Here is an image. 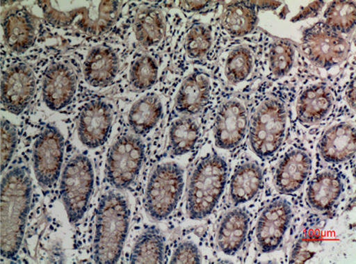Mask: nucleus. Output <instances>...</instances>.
Wrapping results in <instances>:
<instances>
[{
    "label": "nucleus",
    "instance_id": "f257e3e1",
    "mask_svg": "<svg viewBox=\"0 0 356 264\" xmlns=\"http://www.w3.org/2000/svg\"><path fill=\"white\" fill-rule=\"evenodd\" d=\"M49 26L95 38L112 28L120 15L118 1H39Z\"/></svg>",
    "mask_w": 356,
    "mask_h": 264
},
{
    "label": "nucleus",
    "instance_id": "f03ea898",
    "mask_svg": "<svg viewBox=\"0 0 356 264\" xmlns=\"http://www.w3.org/2000/svg\"><path fill=\"white\" fill-rule=\"evenodd\" d=\"M32 196V181L27 167L15 166L1 183V256L12 259L21 249Z\"/></svg>",
    "mask_w": 356,
    "mask_h": 264
},
{
    "label": "nucleus",
    "instance_id": "7ed1b4c3",
    "mask_svg": "<svg viewBox=\"0 0 356 264\" xmlns=\"http://www.w3.org/2000/svg\"><path fill=\"white\" fill-rule=\"evenodd\" d=\"M95 217V263H117L129 230L130 210L127 198L118 191H107L101 197Z\"/></svg>",
    "mask_w": 356,
    "mask_h": 264
},
{
    "label": "nucleus",
    "instance_id": "20e7f679",
    "mask_svg": "<svg viewBox=\"0 0 356 264\" xmlns=\"http://www.w3.org/2000/svg\"><path fill=\"white\" fill-rule=\"evenodd\" d=\"M227 166L217 155H209L197 163L187 190L186 209L193 220H202L212 213L225 188Z\"/></svg>",
    "mask_w": 356,
    "mask_h": 264
},
{
    "label": "nucleus",
    "instance_id": "39448f33",
    "mask_svg": "<svg viewBox=\"0 0 356 264\" xmlns=\"http://www.w3.org/2000/svg\"><path fill=\"white\" fill-rule=\"evenodd\" d=\"M286 110L275 97L266 98L257 108L250 124V143L254 153L262 158L275 154L285 138Z\"/></svg>",
    "mask_w": 356,
    "mask_h": 264
},
{
    "label": "nucleus",
    "instance_id": "423d86ee",
    "mask_svg": "<svg viewBox=\"0 0 356 264\" xmlns=\"http://www.w3.org/2000/svg\"><path fill=\"white\" fill-rule=\"evenodd\" d=\"M95 172L90 160L77 154L63 170L60 195L71 224H77L84 217L93 194Z\"/></svg>",
    "mask_w": 356,
    "mask_h": 264
},
{
    "label": "nucleus",
    "instance_id": "0eeeda50",
    "mask_svg": "<svg viewBox=\"0 0 356 264\" xmlns=\"http://www.w3.org/2000/svg\"><path fill=\"white\" fill-rule=\"evenodd\" d=\"M183 190L182 167L176 163H166L154 168L146 191V209L152 219H167L176 209Z\"/></svg>",
    "mask_w": 356,
    "mask_h": 264
},
{
    "label": "nucleus",
    "instance_id": "6e6552de",
    "mask_svg": "<svg viewBox=\"0 0 356 264\" xmlns=\"http://www.w3.org/2000/svg\"><path fill=\"white\" fill-rule=\"evenodd\" d=\"M144 145L134 135H122L111 145L106 163L108 183L118 190L127 189L136 179L143 167Z\"/></svg>",
    "mask_w": 356,
    "mask_h": 264
},
{
    "label": "nucleus",
    "instance_id": "1a4fd4ad",
    "mask_svg": "<svg viewBox=\"0 0 356 264\" xmlns=\"http://www.w3.org/2000/svg\"><path fill=\"white\" fill-rule=\"evenodd\" d=\"M65 141L54 125H47L39 135L33 148V167L36 180L42 189L57 183L64 160Z\"/></svg>",
    "mask_w": 356,
    "mask_h": 264
},
{
    "label": "nucleus",
    "instance_id": "9d476101",
    "mask_svg": "<svg viewBox=\"0 0 356 264\" xmlns=\"http://www.w3.org/2000/svg\"><path fill=\"white\" fill-rule=\"evenodd\" d=\"M301 48L303 54L312 64L322 68L341 64L347 57L348 51L346 40L323 22L305 32Z\"/></svg>",
    "mask_w": 356,
    "mask_h": 264
},
{
    "label": "nucleus",
    "instance_id": "9b49d317",
    "mask_svg": "<svg viewBox=\"0 0 356 264\" xmlns=\"http://www.w3.org/2000/svg\"><path fill=\"white\" fill-rule=\"evenodd\" d=\"M249 126V111L246 102L241 97L224 101L217 113L214 138L217 147L232 150L245 140Z\"/></svg>",
    "mask_w": 356,
    "mask_h": 264
},
{
    "label": "nucleus",
    "instance_id": "f8f14e48",
    "mask_svg": "<svg viewBox=\"0 0 356 264\" xmlns=\"http://www.w3.org/2000/svg\"><path fill=\"white\" fill-rule=\"evenodd\" d=\"M35 94V74L28 65L17 63L3 72L1 102L10 113L19 115L27 110Z\"/></svg>",
    "mask_w": 356,
    "mask_h": 264
},
{
    "label": "nucleus",
    "instance_id": "ddd939ff",
    "mask_svg": "<svg viewBox=\"0 0 356 264\" xmlns=\"http://www.w3.org/2000/svg\"><path fill=\"white\" fill-rule=\"evenodd\" d=\"M77 74L70 64L56 62L49 66L42 81V100L49 110H64L77 90Z\"/></svg>",
    "mask_w": 356,
    "mask_h": 264
},
{
    "label": "nucleus",
    "instance_id": "4468645a",
    "mask_svg": "<svg viewBox=\"0 0 356 264\" xmlns=\"http://www.w3.org/2000/svg\"><path fill=\"white\" fill-rule=\"evenodd\" d=\"M113 123V111L108 102L92 101L79 115L77 133L81 144L95 149L107 141Z\"/></svg>",
    "mask_w": 356,
    "mask_h": 264
},
{
    "label": "nucleus",
    "instance_id": "2eb2a0df",
    "mask_svg": "<svg viewBox=\"0 0 356 264\" xmlns=\"http://www.w3.org/2000/svg\"><path fill=\"white\" fill-rule=\"evenodd\" d=\"M292 215V208L284 199L273 201L264 209L256 229L257 244L261 252H272L281 245Z\"/></svg>",
    "mask_w": 356,
    "mask_h": 264
},
{
    "label": "nucleus",
    "instance_id": "dca6fc26",
    "mask_svg": "<svg viewBox=\"0 0 356 264\" xmlns=\"http://www.w3.org/2000/svg\"><path fill=\"white\" fill-rule=\"evenodd\" d=\"M5 44L12 51L24 53L34 44L36 38L35 19L27 10L10 9L2 19Z\"/></svg>",
    "mask_w": 356,
    "mask_h": 264
},
{
    "label": "nucleus",
    "instance_id": "f3484780",
    "mask_svg": "<svg viewBox=\"0 0 356 264\" xmlns=\"http://www.w3.org/2000/svg\"><path fill=\"white\" fill-rule=\"evenodd\" d=\"M120 71V58L113 49L97 46L88 52L83 65L85 81L94 88L113 83Z\"/></svg>",
    "mask_w": 356,
    "mask_h": 264
},
{
    "label": "nucleus",
    "instance_id": "a211bd4d",
    "mask_svg": "<svg viewBox=\"0 0 356 264\" xmlns=\"http://www.w3.org/2000/svg\"><path fill=\"white\" fill-rule=\"evenodd\" d=\"M250 217L243 209H233L220 220L216 243L220 253L227 257L236 256L242 249L248 234Z\"/></svg>",
    "mask_w": 356,
    "mask_h": 264
},
{
    "label": "nucleus",
    "instance_id": "6ab92c4d",
    "mask_svg": "<svg viewBox=\"0 0 356 264\" xmlns=\"http://www.w3.org/2000/svg\"><path fill=\"white\" fill-rule=\"evenodd\" d=\"M210 91L209 75L202 72H193L184 79L178 91L176 110L186 117L200 114L209 104Z\"/></svg>",
    "mask_w": 356,
    "mask_h": 264
},
{
    "label": "nucleus",
    "instance_id": "aec40b11",
    "mask_svg": "<svg viewBox=\"0 0 356 264\" xmlns=\"http://www.w3.org/2000/svg\"><path fill=\"white\" fill-rule=\"evenodd\" d=\"M311 167V157L306 151H289L279 163L275 172V183L277 190L284 194L298 191L307 179Z\"/></svg>",
    "mask_w": 356,
    "mask_h": 264
},
{
    "label": "nucleus",
    "instance_id": "412c9836",
    "mask_svg": "<svg viewBox=\"0 0 356 264\" xmlns=\"http://www.w3.org/2000/svg\"><path fill=\"white\" fill-rule=\"evenodd\" d=\"M319 154L326 163H343L355 153V128L350 123L335 125L326 131L318 145Z\"/></svg>",
    "mask_w": 356,
    "mask_h": 264
},
{
    "label": "nucleus",
    "instance_id": "4be33fe9",
    "mask_svg": "<svg viewBox=\"0 0 356 264\" xmlns=\"http://www.w3.org/2000/svg\"><path fill=\"white\" fill-rule=\"evenodd\" d=\"M255 53L247 45H237L223 53L219 74L227 85H237L249 81L255 72Z\"/></svg>",
    "mask_w": 356,
    "mask_h": 264
},
{
    "label": "nucleus",
    "instance_id": "5701e85b",
    "mask_svg": "<svg viewBox=\"0 0 356 264\" xmlns=\"http://www.w3.org/2000/svg\"><path fill=\"white\" fill-rule=\"evenodd\" d=\"M334 106V97L325 85H309L300 94L296 102V115L305 124H316L327 117Z\"/></svg>",
    "mask_w": 356,
    "mask_h": 264
},
{
    "label": "nucleus",
    "instance_id": "b1692460",
    "mask_svg": "<svg viewBox=\"0 0 356 264\" xmlns=\"http://www.w3.org/2000/svg\"><path fill=\"white\" fill-rule=\"evenodd\" d=\"M258 22L257 9L250 2H232L223 10L220 26L229 38H242L250 34Z\"/></svg>",
    "mask_w": 356,
    "mask_h": 264
},
{
    "label": "nucleus",
    "instance_id": "393cba45",
    "mask_svg": "<svg viewBox=\"0 0 356 264\" xmlns=\"http://www.w3.org/2000/svg\"><path fill=\"white\" fill-rule=\"evenodd\" d=\"M341 191L342 181L338 174L331 171L323 172L309 184L308 203L316 211H329L339 199Z\"/></svg>",
    "mask_w": 356,
    "mask_h": 264
},
{
    "label": "nucleus",
    "instance_id": "a878e982",
    "mask_svg": "<svg viewBox=\"0 0 356 264\" xmlns=\"http://www.w3.org/2000/svg\"><path fill=\"white\" fill-rule=\"evenodd\" d=\"M263 183V172L258 165L247 163L234 173L229 186V197L235 204L252 200L258 194Z\"/></svg>",
    "mask_w": 356,
    "mask_h": 264
},
{
    "label": "nucleus",
    "instance_id": "bb28decb",
    "mask_svg": "<svg viewBox=\"0 0 356 264\" xmlns=\"http://www.w3.org/2000/svg\"><path fill=\"white\" fill-rule=\"evenodd\" d=\"M163 115V104L156 94H151L140 99L131 106L128 113V124L136 135H146L157 124Z\"/></svg>",
    "mask_w": 356,
    "mask_h": 264
},
{
    "label": "nucleus",
    "instance_id": "cd10ccee",
    "mask_svg": "<svg viewBox=\"0 0 356 264\" xmlns=\"http://www.w3.org/2000/svg\"><path fill=\"white\" fill-rule=\"evenodd\" d=\"M134 28L138 42L143 48L157 47L165 34L163 13L154 8L140 9L135 18Z\"/></svg>",
    "mask_w": 356,
    "mask_h": 264
},
{
    "label": "nucleus",
    "instance_id": "c85d7f7f",
    "mask_svg": "<svg viewBox=\"0 0 356 264\" xmlns=\"http://www.w3.org/2000/svg\"><path fill=\"white\" fill-rule=\"evenodd\" d=\"M165 260V239L156 226L145 230L138 238L131 250L130 263H163Z\"/></svg>",
    "mask_w": 356,
    "mask_h": 264
},
{
    "label": "nucleus",
    "instance_id": "c756f323",
    "mask_svg": "<svg viewBox=\"0 0 356 264\" xmlns=\"http://www.w3.org/2000/svg\"><path fill=\"white\" fill-rule=\"evenodd\" d=\"M200 127L193 117L177 119L171 124L169 132V150L171 154L180 155L190 153L199 140Z\"/></svg>",
    "mask_w": 356,
    "mask_h": 264
},
{
    "label": "nucleus",
    "instance_id": "7c9ffc66",
    "mask_svg": "<svg viewBox=\"0 0 356 264\" xmlns=\"http://www.w3.org/2000/svg\"><path fill=\"white\" fill-rule=\"evenodd\" d=\"M296 48L289 40L273 39L266 51L269 77L278 79L289 74L294 65Z\"/></svg>",
    "mask_w": 356,
    "mask_h": 264
},
{
    "label": "nucleus",
    "instance_id": "2f4dec72",
    "mask_svg": "<svg viewBox=\"0 0 356 264\" xmlns=\"http://www.w3.org/2000/svg\"><path fill=\"white\" fill-rule=\"evenodd\" d=\"M325 24L338 34H348L355 25V3L335 1L331 3L324 15Z\"/></svg>",
    "mask_w": 356,
    "mask_h": 264
},
{
    "label": "nucleus",
    "instance_id": "473e14b6",
    "mask_svg": "<svg viewBox=\"0 0 356 264\" xmlns=\"http://www.w3.org/2000/svg\"><path fill=\"white\" fill-rule=\"evenodd\" d=\"M213 33L210 26L197 23L191 26L184 42L186 55L192 60H200L206 57L213 45Z\"/></svg>",
    "mask_w": 356,
    "mask_h": 264
},
{
    "label": "nucleus",
    "instance_id": "72a5a7b5",
    "mask_svg": "<svg viewBox=\"0 0 356 264\" xmlns=\"http://www.w3.org/2000/svg\"><path fill=\"white\" fill-rule=\"evenodd\" d=\"M158 74L159 68L156 61L150 56H140L131 65L130 84L136 91L147 90L156 83Z\"/></svg>",
    "mask_w": 356,
    "mask_h": 264
},
{
    "label": "nucleus",
    "instance_id": "f704fd0d",
    "mask_svg": "<svg viewBox=\"0 0 356 264\" xmlns=\"http://www.w3.org/2000/svg\"><path fill=\"white\" fill-rule=\"evenodd\" d=\"M322 229L319 227H308L302 231L292 249L290 263H305L319 252L322 246Z\"/></svg>",
    "mask_w": 356,
    "mask_h": 264
},
{
    "label": "nucleus",
    "instance_id": "c9c22d12",
    "mask_svg": "<svg viewBox=\"0 0 356 264\" xmlns=\"http://www.w3.org/2000/svg\"><path fill=\"white\" fill-rule=\"evenodd\" d=\"M17 140V130L15 125L3 118L1 121V173H4L14 157Z\"/></svg>",
    "mask_w": 356,
    "mask_h": 264
},
{
    "label": "nucleus",
    "instance_id": "e433bc0d",
    "mask_svg": "<svg viewBox=\"0 0 356 264\" xmlns=\"http://www.w3.org/2000/svg\"><path fill=\"white\" fill-rule=\"evenodd\" d=\"M202 261L201 253L195 244L183 242L175 249L170 263H200Z\"/></svg>",
    "mask_w": 356,
    "mask_h": 264
},
{
    "label": "nucleus",
    "instance_id": "4c0bfd02",
    "mask_svg": "<svg viewBox=\"0 0 356 264\" xmlns=\"http://www.w3.org/2000/svg\"><path fill=\"white\" fill-rule=\"evenodd\" d=\"M324 6L325 2H313L312 4L306 6V8H302V11L300 12L296 17L293 18L292 22H301L305 21V19L316 17V16L318 15V13L321 12Z\"/></svg>",
    "mask_w": 356,
    "mask_h": 264
},
{
    "label": "nucleus",
    "instance_id": "58836bf2",
    "mask_svg": "<svg viewBox=\"0 0 356 264\" xmlns=\"http://www.w3.org/2000/svg\"><path fill=\"white\" fill-rule=\"evenodd\" d=\"M213 4V2L209 1H180L177 3L179 5L180 9L184 12L194 13L203 11L204 9L209 8Z\"/></svg>",
    "mask_w": 356,
    "mask_h": 264
},
{
    "label": "nucleus",
    "instance_id": "ea45409f",
    "mask_svg": "<svg viewBox=\"0 0 356 264\" xmlns=\"http://www.w3.org/2000/svg\"><path fill=\"white\" fill-rule=\"evenodd\" d=\"M254 6V8H259L260 10H273L278 8L281 3L280 2H269V1H256L250 2Z\"/></svg>",
    "mask_w": 356,
    "mask_h": 264
},
{
    "label": "nucleus",
    "instance_id": "a19ab883",
    "mask_svg": "<svg viewBox=\"0 0 356 264\" xmlns=\"http://www.w3.org/2000/svg\"><path fill=\"white\" fill-rule=\"evenodd\" d=\"M354 83L355 81H353L347 91V101L353 110H355V88Z\"/></svg>",
    "mask_w": 356,
    "mask_h": 264
}]
</instances>
